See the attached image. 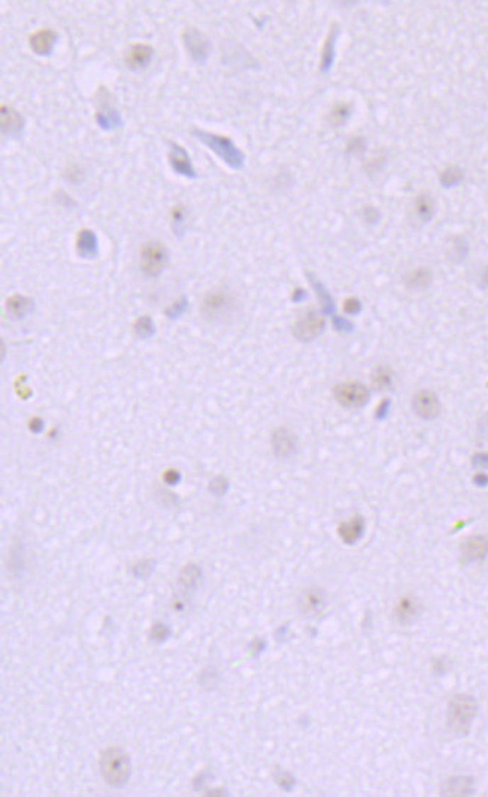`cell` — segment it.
Returning <instances> with one entry per match:
<instances>
[{
	"label": "cell",
	"mask_w": 488,
	"mask_h": 797,
	"mask_svg": "<svg viewBox=\"0 0 488 797\" xmlns=\"http://www.w3.org/2000/svg\"><path fill=\"white\" fill-rule=\"evenodd\" d=\"M169 163L172 166L178 175H182L185 178H197V173L196 169L193 166L192 158L189 155V153L185 151L184 147L181 145L175 143V142H170L169 145Z\"/></svg>",
	"instance_id": "4fadbf2b"
},
{
	"label": "cell",
	"mask_w": 488,
	"mask_h": 797,
	"mask_svg": "<svg viewBox=\"0 0 488 797\" xmlns=\"http://www.w3.org/2000/svg\"><path fill=\"white\" fill-rule=\"evenodd\" d=\"M185 309H187V299H185V297H182L181 300L175 302V303H174V305H172V307H170V308H169V309H167L166 312H167V315H169V317L175 318V317H179V315H181V314H182L184 311H185Z\"/></svg>",
	"instance_id": "1f68e13d"
},
{
	"label": "cell",
	"mask_w": 488,
	"mask_h": 797,
	"mask_svg": "<svg viewBox=\"0 0 488 797\" xmlns=\"http://www.w3.org/2000/svg\"><path fill=\"white\" fill-rule=\"evenodd\" d=\"M270 444L275 457L281 460L290 458L297 453V438L289 427H279L272 433Z\"/></svg>",
	"instance_id": "8fae6325"
},
{
	"label": "cell",
	"mask_w": 488,
	"mask_h": 797,
	"mask_svg": "<svg viewBox=\"0 0 488 797\" xmlns=\"http://www.w3.org/2000/svg\"><path fill=\"white\" fill-rule=\"evenodd\" d=\"M0 127H2V133L6 136H21L24 130L23 115L17 109L2 105L0 106Z\"/></svg>",
	"instance_id": "9a60e30c"
},
{
	"label": "cell",
	"mask_w": 488,
	"mask_h": 797,
	"mask_svg": "<svg viewBox=\"0 0 488 797\" xmlns=\"http://www.w3.org/2000/svg\"><path fill=\"white\" fill-rule=\"evenodd\" d=\"M460 554L466 561H481L488 556V538L484 534H470L460 545Z\"/></svg>",
	"instance_id": "5bb4252c"
},
{
	"label": "cell",
	"mask_w": 488,
	"mask_h": 797,
	"mask_svg": "<svg viewBox=\"0 0 488 797\" xmlns=\"http://www.w3.org/2000/svg\"><path fill=\"white\" fill-rule=\"evenodd\" d=\"M338 35H339V27H338V24H333L332 28H330V32H328L326 40H324V47H323V51H321L320 70L323 72V74H327V72L332 69V66H333Z\"/></svg>",
	"instance_id": "44dd1931"
},
{
	"label": "cell",
	"mask_w": 488,
	"mask_h": 797,
	"mask_svg": "<svg viewBox=\"0 0 488 797\" xmlns=\"http://www.w3.org/2000/svg\"><path fill=\"white\" fill-rule=\"evenodd\" d=\"M182 40L194 63L204 65L208 60L211 54V40L205 33L197 31L196 27H189L182 33Z\"/></svg>",
	"instance_id": "30bf717a"
},
{
	"label": "cell",
	"mask_w": 488,
	"mask_h": 797,
	"mask_svg": "<svg viewBox=\"0 0 488 797\" xmlns=\"http://www.w3.org/2000/svg\"><path fill=\"white\" fill-rule=\"evenodd\" d=\"M360 309V302L355 300V299H350L345 302V311L350 314H354Z\"/></svg>",
	"instance_id": "8d00e7d4"
},
{
	"label": "cell",
	"mask_w": 488,
	"mask_h": 797,
	"mask_svg": "<svg viewBox=\"0 0 488 797\" xmlns=\"http://www.w3.org/2000/svg\"><path fill=\"white\" fill-rule=\"evenodd\" d=\"M351 115V105L338 104L328 112V121L332 126H342Z\"/></svg>",
	"instance_id": "f1b7e54d"
},
{
	"label": "cell",
	"mask_w": 488,
	"mask_h": 797,
	"mask_svg": "<svg viewBox=\"0 0 488 797\" xmlns=\"http://www.w3.org/2000/svg\"><path fill=\"white\" fill-rule=\"evenodd\" d=\"M421 602L414 596H404L400 598L393 610L394 620L400 626H409L414 621H417L421 615Z\"/></svg>",
	"instance_id": "7c38bea8"
},
{
	"label": "cell",
	"mask_w": 488,
	"mask_h": 797,
	"mask_svg": "<svg viewBox=\"0 0 488 797\" xmlns=\"http://www.w3.org/2000/svg\"><path fill=\"white\" fill-rule=\"evenodd\" d=\"M324 606L326 596L320 588H309L300 598V610L305 615H320L324 611Z\"/></svg>",
	"instance_id": "d6986e66"
},
{
	"label": "cell",
	"mask_w": 488,
	"mask_h": 797,
	"mask_svg": "<svg viewBox=\"0 0 488 797\" xmlns=\"http://www.w3.org/2000/svg\"><path fill=\"white\" fill-rule=\"evenodd\" d=\"M33 308V300L21 295H13L6 300V311L16 318H23Z\"/></svg>",
	"instance_id": "484cf974"
},
{
	"label": "cell",
	"mask_w": 488,
	"mask_h": 797,
	"mask_svg": "<svg viewBox=\"0 0 488 797\" xmlns=\"http://www.w3.org/2000/svg\"><path fill=\"white\" fill-rule=\"evenodd\" d=\"M100 774L108 786L113 788H120L126 786V782L131 776V759L126 754L121 748L112 747L102 752L99 762Z\"/></svg>",
	"instance_id": "7a4b0ae2"
},
{
	"label": "cell",
	"mask_w": 488,
	"mask_h": 797,
	"mask_svg": "<svg viewBox=\"0 0 488 797\" xmlns=\"http://www.w3.org/2000/svg\"><path fill=\"white\" fill-rule=\"evenodd\" d=\"M193 136L217 154L221 160L232 169H242L245 163V155L236 147L233 141L227 136L205 132V130L193 128Z\"/></svg>",
	"instance_id": "3957f363"
},
{
	"label": "cell",
	"mask_w": 488,
	"mask_h": 797,
	"mask_svg": "<svg viewBox=\"0 0 488 797\" xmlns=\"http://www.w3.org/2000/svg\"><path fill=\"white\" fill-rule=\"evenodd\" d=\"M473 793V778L470 776H453L443 781V796H469Z\"/></svg>",
	"instance_id": "7402d4cb"
},
{
	"label": "cell",
	"mask_w": 488,
	"mask_h": 797,
	"mask_svg": "<svg viewBox=\"0 0 488 797\" xmlns=\"http://www.w3.org/2000/svg\"><path fill=\"white\" fill-rule=\"evenodd\" d=\"M472 461H473V466L477 468H488V453L473 456Z\"/></svg>",
	"instance_id": "d590c367"
},
{
	"label": "cell",
	"mask_w": 488,
	"mask_h": 797,
	"mask_svg": "<svg viewBox=\"0 0 488 797\" xmlns=\"http://www.w3.org/2000/svg\"><path fill=\"white\" fill-rule=\"evenodd\" d=\"M77 250L78 254L84 258H92L97 255L99 243H97V236L93 230L90 229L79 230L77 238Z\"/></svg>",
	"instance_id": "603a6c76"
},
{
	"label": "cell",
	"mask_w": 488,
	"mask_h": 797,
	"mask_svg": "<svg viewBox=\"0 0 488 797\" xmlns=\"http://www.w3.org/2000/svg\"><path fill=\"white\" fill-rule=\"evenodd\" d=\"M96 123L100 128L105 130V132H111V130H116L123 126L121 114L117 106L113 105L111 92L105 89V87H100L99 89L96 94Z\"/></svg>",
	"instance_id": "5b68a950"
},
{
	"label": "cell",
	"mask_w": 488,
	"mask_h": 797,
	"mask_svg": "<svg viewBox=\"0 0 488 797\" xmlns=\"http://www.w3.org/2000/svg\"><path fill=\"white\" fill-rule=\"evenodd\" d=\"M184 224H185V211L182 207H175L174 211H172V226H174L177 235L178 231L184 230Z\"/></svg>",
	"instance_id": "4dcf8cb0"
},
{
	"label": "cell",
	"mask_w": 488,
	"mask_h": 797,
	"mask_svg": "<svg viewBox=\"0 0 488 797\" xmlns=\"http://www.w3.org/2000/svg\"><path fill=\"white\" fill-rule=\"evenodd\" d=\"M411 407L414 414L423 422H435L442 414V402L433 390L421 388L412 396Z\"/></svg>",
	"instance_id": "9c48e42d"
},
{
	"label": "cell",
	"mask_w": 488,
	"mask_h": 797,
	"mask_svg": "<svg viewBox=\"0 0 488 797\" xmlns=\"http://www.w3.org/2000/svg\"><path fill=\"white\" fill-rule=\"evenodd\" d=\"M479 282H481V285H482L484 288H488V266H485V268L481 270Z\"/></svg>",
	"instance_id": "74e56055"
},
{
	"label": "cell",
	"mask_w": 488,
	"mask_h": 797,
	"mask_svg": "<svg viewBox=\"0 0 488 797\" xmlns=\"http://www.w3.org/2000/svg\"><path fill=\"white\" fill-rule=\"evenodd\" d=\"M347 148H348V153H354V151L362 153V151H365V141L360 139V138H355L348 143Z\"/></svg>",
	"instance_id": "e575fe53"
},
{
	"label": "cell",
	"mask_w": 488,
	"mask_h": 797,
	"mask_svg": "<svg viewBox=\"0 0 488 797\" xmlns=\"http://www.w3.org/2000/svg\"><path fill=\"white\" fill-rule=\"evenodd\" d=\"M133 329H135V333L139 338L145 339V338H150L154 333V323H152L150 317L145 315V317L139 318V320L135 323Z\"/></svg>",
	"instance_id": "f546056e"
},
{
	"label": "cell",
	"mask_w": 488,
	"mask_h": 797,
	"mask_svg": "<svg viewBox=\"0 0 488 797\" xmlns=\"http://www.w3.org/2000/svg\"><path fill=\"white\" fill-rule=\"evenodd\" d=\"M477 433L478 436L488 439V412H485L479 419H478V424H477Z\"/></svg>",
	"instance_id": "d6a6232c"
},
{
	"label": "cell",
	"mask_w": 488,
	"mask_h": 797,
	"mask_svg": "<svg viewBox=\"0 0 488 797\" xmlns=\"http://www.w3.org/2000/svg\"><path fill=\"white\" fill-rule=\"evenodd\" d=\"M479 711L477 699L470 694H455L448 703V727L457 736H466Z\"/></svg>",
	"instance_id": "6da1fadb"
},
{
	"label": "cell",
	"mask_w": 488,
	"mask_h": 797,
	"mask_svg": "<svg viewBox=\"0 0 488 797\" xmlns=\"http://www.w3.org/2000/svg\"><path fill=\"white\" fill-rule=\"evenodd\" d=\"M57 40H59V35L52 28H40V31L35 32L28 38V45H30L35 54L45 57L52 54Z\"/></svg>",
	"instance_id": "2e32d148"
},
{
	"label": "cell",
	"mask_w": 488,
	"mask_h": 797,
	"mask_svg": "<svg viewBox=\"0 0 488 797\" xmlns=\"http://www.w3.org/2000/svg\"><path fill=\"white\" fill-rule=\"evenodd\" d=\"M469 254V243L466 241L465 236H454L450 242V248H448V257L451 260H454L455 263L458 262H463V260L467 257Z\"/></svg>",
	"instance_id": "83f0119b"
},
{
	"label": "cell",
	"mask_w": 488,
	"mask_h": 797,
	"mask_svg": "<svg viewBox=\"0 0 488 797\" xmlns=\"http://www.w3.org/2000/svg\"><path fill=\"white\" fill-rule=\"evenodd\" d=\"M433 282V272L430 270L427 266H420V268H415L414 270H411L406 278H405V285L411 292H424L430 285Z\"/></svg>",
	"instance_id": "ffe728a7"
},
{
	"label": "cell",
	"mask_w": 488,
	"mask_h": 797,
	"mask_svg": "<svg viewBox=\"0 0 488 797\" xmlns=\"http://www.w3.org/2000/svg\"><path fill=\"white\" fill-rule=\"evenodd\" d=\"M167 265V250L159 241L147 242L140 248V269L147 277H159Z\"/></svg>",
	"instance_id": "8992f818"
},
{
	"label": "cell",
	"mask_w": 488,
	"mask_h": 797,
	"mask_svg": "<svg viewBox=\"0 0 488 797\" xmlns=\"http://www.w3.org/2000/svg\"><path fill=\"white\" fill-rule=\"evenodd\" d=\"M365 533V520L362 515H354L345 521H342L338 527L339 538L345 544H355L362 539Z\"/></svg>",
	"instance_id": "ac0fdd59"
},
{
	"label": "cell",
	"mask_w": 488,
	"mask_h": 797,
	"mask_svg": "<svg viewBox=\"0 0 488 797\" xmlns=\"http://www.w3.org/2000/svg\"><path fill=\"white\" fill-rule=\"evenodd\" d=\"M326 327L324 317L317 309H306L300 314L293 324V335L302 342L318 338Z\"/></svg>",
	"instance_id": "ba28073f"
},
{
	"label": "cell",
	"mask_w": 488,
	"mask_h": 797,
	"mask_svg": "<svg viewBox=\"0 0 488 797\" xmlns=\"http://www.w3.org/2000/svg\"><path fill=\"white\" fill-rule=\"evenodd\" d=\"M414 215L421 223H427L435 215V200L428 193H420L414 200Z\"/></svg>",
	"instance_id": "cb8c5ba5"
},
{
	"label": "cell",
	"mask_w": 488,
	"mask_h": 797,
	"mask_svg": "<svg viewBox=\"0 0 488 797\" xmlns=\"http://www.w3.org/2000/svg\"><path fill=\"white\" fill-rule=\"evenodd\" d=\"M333 395L340 407L347 410H358V408H363L369 402L370 390L362 383L350 381V383H340L335 385Z\"/></svg>",
	"instance_id": "52a82bcc"
},
{
	"label": "cell",
	"mask_w": 488,
	"mask_h": 797,
	"mask_svg": "<svg viewBox=\"0 0 488 797\" xmlns=\"http://www.w3.org/2000/svg\"><path fill=\"white\" fill-rule=\"evenodd\" d=\"M394 380H396L394 370L387 365H381L375 368V370L372 373V384L379 391L392 390L394 385Z\"/></svg>",
	"instance_id": "d4e9b609"
},
{
	"label": "cell",
	"mask_w": 488,
	"mask_h": 797,
	"mask_svg": "<svg viewBox=\"0 0 488 797\" xmlns=\"http://www.w3.org/2000/svg\"><path fill=\"white\" fill-rule=\"evenodd\" d=\"M362 215L367 223H375L379 219V212L375 207H365L363 211H362Z\"/></svg>",
	"instance_id": "836d02e7"
},
{
	"label": "cell",
	"mask_w": 488,
	"mask_h": 797,
	"mask_svg": "<svg viewBox=\"0 0 488 797\" xmlns=\"http://www.w3.org/2000/svg\"><path fill=\"white\" fill-rule=\"evenodd\" d=\"M463 180H465V170L457 165L447 166L440 172V175H439L440 184L443 187H447V188L458 185Z\"/></svg>",
	"instance_id": "4316f807"
},
{
	"label": "cell",
	"mask_w": 488,
	"mask_h": 797,
	"mask_svg": "<svg viewBox=\"0 0 488 797\" xmlns=\"http://www.w3.org/2000/svg\"><path fill=\"white\" fill-rule=\"evenodd\" d=\"M152 57H154V48L151 45H148V43H135V45H132L131 50L127 51L124 62L128 69L139 72L148 67Z\"/></svg>",
	"instance_id": "e0dca14e"
},
{
	"label": "cell",
	"mask_w": 488,
	"mask_h": 797,
	"mask_svg": "<svg viewBox=\"0 0 488 797\" xmlns=\"http://www.w3.org/2000/svg\"><path fill=\"white\" fill-rule=\"evenodd\" d=\"M236 302L231 292H227L224 288H215L212 292L206 293L200 305L204 317L211 321H221L226 320L228 315H232L235 311Z\"/></svg>",
	"instance_id": "277c9868"
}]
</instances>
